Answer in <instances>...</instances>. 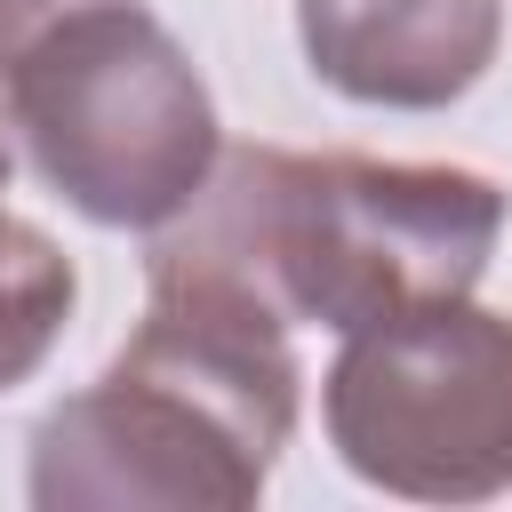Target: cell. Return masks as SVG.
Instances as JSON below:
<instances>
[{
	"mask_svg": "<svg viewBox=\"0 0 512 512\" xmlns=\"http://www.w3.org/2000/svg\"><path fill=\"white\" fill-rule=\"evenodd\" d=\"M296 40L344 104L440 112L496 64L504 0H296Z\"/></svg>",
	"mask_w": 512,
	"mask_h": 512,
	"instance_id": "5",
	"label": "cell"
},
{
	"mask_svg": "<svg viewBox=\"0 0 512 512\" xmlns=\"http://www.w3.org/2000/svg\"><path fill=\"white\" fill-rule=\"evenodd\" d=\"M304 360L288 320L216 264L144 256V320L104 376L32 424L40 512H248L296 440Z\"/></svg>",
	"mask_w": 512,
	"mask_h": 512,
	"instance_id": "1",
	"label": "cell"
},
{
	"mask_svg": "<svg viewBox=\"0 0 512 512\" xmlns=\"http://www.w3.org/2000/svg\"><path fill=\"white\" fill-rule=\"evenodd\" d=\"M504 184L464 160L224 144L200 200L152 248L216 264L288 328H368L416 304L472 296L504 240Z\"/></svg>",
	"mask_w": 512,
	"mask_h": 512,
	"instance_id": "2",
	"label": "cell"
},
{
	"mask_svg": "<svg viewBox=\"0 0 512 512\" xmlns=\"http://www.w3.org/2000/svg\"><path fill=\"white\" fill-rule=\"evenodd\" d=\"M0 128L104 232L176 224L224 152L200 64L144 0H64L40 16L0 56Z\"/></svg>",
	"mask_w": 512,
	"mask_h": 512,
	"instance_id": "3",
	"label": "cell"
},
{
	"mask_svg": "<svg viewBox=\"0 0 512 512\" xmlns=\"http://www.w3.org/2000/svg\"><path fill=\"white\" fill-rule=\"evenodd\" d=\"M56 8H64V0H0V56H8L40 16H56Z\"/></svg>",
	"mask_w": 512,
	"mask_h": 512,
	"instance_id": "7",
	"label": "cell"
},
{
	"mask_svg": "<svg viewBox=\"0 0 512 512\" xmlns=\"http://www.w3.org/2000/svg\"><path fill=\"white\" fill-rule=\"evenodd\" d=\"M80 304L72 256L8 208V128H0V392H16L64 336Z\"/></svg>",
	"mask_w": 512,
	"mask_h": 512,
	"instance_id": "6",
	"label": "cell"
},
{
	"mask_svg": "<svg viewBox=\"0 0 512 512\" xmlns=\"http://www.w3.org/2000/svg\"><path fill=\"white\" fill-rule=\"evenodd\" d=\"M320 424L344 472L384 496H512V312L448 296L352 328L320 376Z\"/></svg>",
	"mask_w": 512,
	"mask_h": 512,
	"instance_id": "4",
	"label": "cell"
}]
</instances>
